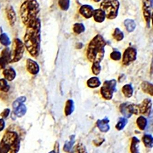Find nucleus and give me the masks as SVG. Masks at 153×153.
I'll return each instance as SVG.
<instances>
[{
	"instance_id": "obj_1",
	"label": "nucleus",
	"mask_w": 153,
	"mask_h": 153,
	"mask_svg": "<svg viewBox=\"0 0 153 153\" xmlns=\"http://www.w3.org/2000/svg\"><path fill=\"white\" fill-rule=\"evenodd\" d=\"M24 36V44L32 57L39 56L41 43V21L37 18L26 26Z\"/></svg>"
},
{
	"instance_id": "obj_2",
	"label": "nucleus",
	"mask_w": 153,
	"mask_h": 153,
	"mask_svg": "<svg viewBox=\"0 0 153 153\" xmlns=\"http://www.w3.org/2000/svg\"><path fill=\"white\" fill-rule=\"evenodd\" d=\"M106 42L103 37L97 34L91 40L88 46L87 57L93 64H100L105 55V47Z\"/></svg>"
},
{
	"instance_id": "obj_3",
	"label": "nucleus",
	"mask_w": 153,
	"mask_h": 153,
	"mask_svg": "<svg viewBox=\"0 0 153 153\" xmlns=\"http://www.w3.org/2000/svg\"><path fill=\"white\" fill-rule=\"evenodd\" d=\"M19 136L15 131H6L0 142L1 153H18L20 148Z\"/></svg>"
},
{
	"instance_id": "obj_4",
	"label": "nucleus",
	"mask_w": 153,
	"mask_h": 153,
	"mask_svg": "<svg viewBox=\"0 0 153 153\" xmlns=\"http://www.w3.org/2000/svg\"><path fill=\"white\" fill-rule=\"evenodd\" d=\"M40 12L39 3L37 0H26L20 8V14L22 22L27 26L37 19Z\"/></svg>"
},
{
	"instance_id": "obj_5",
	"label": "nucleus",
	"mask_w": 153,
	"mask_h": 153,
	"mask_svg": "<svg viewBox=\"0 0 153 153\" xmlns=\"http://www.w3.org/2000/svg\"><path fill=\"white\" fill-rule=\"evenodd\" d=\"M120 5L118 0H103L100 8L105 13L107 19H114L117 17Z\"/></svg>"
},
{
	"instance_id": "obj_6",
	"label": "nucleus",
	"mask_w": 153,
	"mask_h": 153,
	"mask_svg": "<svg viewBox=\"0 0 153 153\" xmlns=\"http://www.w3.org/2000/svg\"><path fill=\"white\" fill-rule=\"evenodd\" d=\"M152 103L151 100L145 99L141 104L138 105L128 104V108L130 113L135 115L143 114L149 115L152 108Z\"/></svg>"
},
{
	"instance_id": "obj_7",
	"label": "nucleus",
	"mask_w": 153,
	"mask_h": 153,
	"mask_svg": "<svg viewBox=\"0 0 153 153\" xmlns=\"http://www.w3.org/2000/svg\"><path fill=\"white\" fill-rule=\"evenodd\" d=\"M25 44L19 38L14 39L12 49L11 50V60L10 63H16L22 59L25 51Z\"/></svg>"
},
{
	"instance_id": "obj_8",
	"label": "nucleus",
	"mask_w": 153,
	"mask_h": 153,
	"mask_svg": "<svg viewBox=\"0 0 153 153\" xmlns=\"http://www.w3.org/2000/svg\"><path fill=\"white\" fill-rule=\"evenodd\" d=\"M117 81L115 79L106 80L104 82L100 88V94L103 98L110 100L113 97V94L116 92Z\"/></svg>"
},
{
	"instance_id": "obj_9",
	"label": "nucleus",
	"mask_w": 153,
	"mask_h": 153,
	"mask_svg": "<svg viewBox=\"0 0 153 153\" xmlns=\"http://www.w3.org/2000/svg\"><path fill=\"white\" fill-rule=\"evenodd\" d=\"M137 51L136 49L133 47L127 48L123 55V65H129L130 63L136 60Z\"/></svg>"
},
{
	"instance_id": "obj_10",
	"label": "nucleus",
	"mask_w": 153,
	"mask_h": 153,
	"mask_svg": "<svg viewBox=\"0 0 153 153\" xmlns=\"http://www.w3.org/2000/svg\"><path fill=\"white\" fill-rule=\"evenodd\" d=\"M10 60L11 51L9 47H5L0 55V69H5L7 65L10 63Z\"/></svg>"
},
{
	"instance_id": "obj_11",
	"label": "nucleus",
	"mask_w": 153,
	"mask_h": 153,
	"mask_svg": "<svg viewBox=\"0 0 153 153\" xmlns=\"http://www.w3.org/2000/svg\"><path fill=\"white\" fill-rule=\"evenodd\" d=\"M143 15L146 23L147 27L149 28L151 20V4L150 0H142Z\"/></svg>"
},
{
	"instance_id": "obj_12",
	"label": "nucleus",
	"mask_w": 153,
	"mask_h": 153,
	"mask_svg": "<svg viewBox=\"0 0 153 153\" xmlns=\"http://www.w3.org/2000/svg\"><path fill=\"white\" fill-rule=\"evenodd\" d=\"M26 68L28 72L33 75L37 74L39 71V65L37 62L30 58L27 60Z\"/></svg>"
},
{
	"instance_id": "obj_13",
	"label": "nucleus",
	"mask_w": 153,
	"mask_h": 153,
	"mask_svg": "<svg viewBox=\"0 0 153 153\" xmlns=\"http://www.w3.org/2000/svg\"><path fill=\"white\" fill-rule=\"evenodd\" d=\"M6 13L9 25L11 26H13L17 21V15L13 6L7 7L6 9Z\"/></svg>"
},
{
	"instance_id": "obj_14",
	"label": "nucleus",
	"mask_w": 153,
	"mask_h": 153,
	"mask_svg": "<svg viewBox=\"0 0 153 153\" xmlns=\"http://www.w3.org/2000/svg\"><path fill=\"white\" fill-rule=\"evenodd\" d=\"M93 7L89 5H83L80 7L79 9L80 13L86 19H89L93 16Z\"/></svg>"
},
{
	"instance_id": "obj_15",
	"label": "nucleus",
	"mask_w": 153,
	"mask_h": 153,
	"mask_svg": "<svg viewBox=\"0 0 153 153\" xmlns=\"http://www.w3.org/2000/svg\"><path fill=\"white\" fill-rule=\"evenodd\" d=\"M110 120L108 118L105 117L102 120H98L96 122V125L100 131L102 133H107L110 129V126L108 124Z\"/></svg>"
},
{
	"instance_id": "obj_16",
	"label": "nucleus",
	"mask_w": 153,
	"mask_h": 153,
	"mask_svg": "<svg viewBox=\"0 0 153 153\" xmlns=\"http://www.w3.org/2000/svg\"><path fill=\"white\" fill-rule=\"evenodd\" d=\"M93 16L95 22L99 23L104 22L106 18L105 13L101 8L94 10Z\"/></svg>"
},
{
	"instance_id": "obj_17",
	"label": "nucleus",
	"mask_w": 153,
	"mask_h": 153,
	"mask_svg": "<svg viewBox=\"0 0 153 153\" xmlns=\"http://www.w3.org/2000/svg\"><path fill=\"white\" fill-rule=\"evenodd\" d=\"M2 74L5 79L8 81H12L13 80L17 75L16 71L12 68L5 69L2 72Z\"/></svg>"
},
{
	"instance_id": "obj_18",
	"label": "nucleus",
	"mask_w": 153,
	"mask_h": 153,
	"mask_svg": "<svg viewBox=\"0 0 153 153\" xmlns=\"http://www.w3.org/2000/svg\"><path fill=\"white\" fill-rule=\"evenodd\" d=\"M140 142V140L136 137H132L130 148L131 153H140L139 144Z\"/></svg>"
},
{
	"instance_id": "obj_19",
	"label": "nucleus",
	"mask_w": 153,
	"mask_h": 153,
	"mask_svg": "<svg viewBox=\"0 0 153 153\" xmlns=\"http://www.w3.org/2000/svg\"><path fill=\"white\" fill-rule=\"evenodd\" d=\"M143 92L153 96V84L148 81H143L141 85Z\"/></svg>"
},
{
	"instance_id": "obj_20",
	"label": "nucleus",
	"mask_w": 153,
	"mask_h": 153,
	"mask_svg": "<svg viewBox=\"0 0 153 153\" xmlns=\"http://www.w3.org/2000/svg\"><path fill=\"white\" fill-rule=\"evenodd\" d=\"M74 103L72 100H68L65 107V113L66 116L71 115L74 111Z\"/></svg>"
},
{
	"instance_id": "obj_21",
	"label": "nucleus",
	"mask_w": 153,
	"mask_h": 153,
	"mask_svg": "<svg viewBox=\"0 0 153 153\" xmlns=\"http://www.w3.org/2000/svg\"><path fill=\"white\" fill-rule=\"evenodd\" d=\"M101 82L97 76H93L90 78L87 82V86L90 88H96L101 85Z\"/></svg>"
},
{
	"instance_id": "obj_22",
	"label": "nucleus",
	"mask_w": 153,
	"mask_h": 153,
	"mask_svg": "<svg viewBox=\"0 0 153 153\" xmlns=\"http://www.w3.org/2000/svg\"><path fill=\"white\" fill-rule=\"evenodd\" d=\"M75 142V135H72L70 136V140L65 143L63 146V151L66 153H68L71 151Z\"/></svg>"
},
{
	"instance_id": "obj_23",
	"label": "nucleus",
	"mask_w": 153,
	"mask_h": 153,
	"mask_svg": "<svg viewBox=\"0 0 153 153\" xmlns=\"http://www.w3.org/2000/svg\"><path fill=\"white\" fill-rule=\"evenodd\" d=\"M142 141L146 147L149 149L153 147V137L151 135L144 134L142 137Z\"/></svg>"
},
{
	"instance_id": "obj_24",
	"label": "nucleus",
	"mask_w": 153,
	"mask_h": 153,
	"mask_svg": "<svg viewBox=\"0 0 153 153\" xmlns=\"http://www.w3.org/2000/svg\"><path fill=\"white\" fill-rule=\"evenodd\" d=\"M27 111V108L25 104H22L18 106L16 109L14 110L13 112L18 117L21 118L24 117Z\"/></svg>"
},
{
	"instance_id": "obj_25",
	"label": "nucleus",
	"mask_w": 153,
	"mask_h": 153,
	"mask_svg": "<svg viewBox=\"0 0 153 153\" xmlns=\"http://www.w3.org/2000/svg\"><path fill=\"white\" fill-rule=\"evenodd\" d=\"M125 26L126 27L127 31L129 33L133 32L135 30L136 27L135 21L131 19H127L124 21Z\"/></svg>"
},
{
	"instance_id": "obj_26",
	"label": "nucleus",
	"mask_w": 153,
	"mask_h": 153,
	"mask_svg": "<svg viewBox=\"0 0 153 153\" xmlns=\"http://www.w3.org/2000/svg\"><path fill=\"white\" fill-rule=\"evenodd\" d=\"M136 123L137 127L141 130H144L147 126V119L143 116H140L137 119Z\"/></svg>"
},
{
	"instance_id": "obj_27",
	"label": "nucleus",
	"mask_w": 153,
	"mask_h": 153,
	"mask_svg": "<svg viewBox=\"0 0 153 153\" xmlns=\"http://www.w3.org/2000/svg\"><path fill=\"white\" fill-rule=\"evenodd\" d=\"M122 92L125 97L130 98L133 96L134 93V89L131 84H127L123 86Z\"/></svg>"
},
{
	"instance_id": "obj_28",
	"label": "nucleus",
	"mask_w": 153,
	"mask_h": 153,
	"mask_svg": "<svg viewBox=\"0 0 153 153\" xmlns=\"http://www.w3.org/2000/svg\"><path fill=\"white\" fill-rule=\"evenodd\" d=\"M128 102L123 103L121 104L119 107L120 112L122 113V115L126 118H130L132 116V114L129 112L128 108Z\"/></svg>"
},
{
	"instance_id": "obj_29",
	"label": "nucleus",
	"mask_w": 153,
	"mask_h": 153,
	"mask_svg": "<svg viewBox=\"0 0 153 153\" xmlns=\"http://www.w3.org/2000/svg\"><path fill=\"white\" fill-rule=\"evenodd\" d=\"M0 43L6 47H8L11 44L9 36L5 33H3L0 34Z\"/></svg>"
},
{
	"instance_id": "obj_30",
	"label": "nucleus",
	"mask_w": 153,
	"mask_h": 153,
	"mask_svg": "<svg viewBox=\"0 0 153 153\" xmlns=\"http://www.w3.org/2000/svg\"><path fill=\"white\" fill-rule=\"evenodd\" d=\"M10 87L7 80L5 79H0V91L7 93L9 91Z\"/></svg>"
},
{
	"instance_id": "obj_31",
	"label": "nucleus",
	"mask_w": 153,
	"mask_h": 153,
	"mask_svg": "<svg viewBox=\"0 0 153 153\" xmlns=\"http://www.w3.org/2000/svg\"><path fill=\"white\" fill-rule=\"evenodd\" d=\"M128 121L125 117L119 118V120L118 121L116 125V128L118 131H121L126 126L128 123Z\"/></svg>"
},
{
	"instance_id": "obj_32",
	"label": "nucleus",
	"mask_w": 153,
	"mask_h": 153,
	"mask_svg": "<svg viewBox=\"0 0 153 153\" xmlns=\"http://www.w3.org/2000/svg\"><path fill=\"white\" fill-rule=\"evenodd\" d=\"M85 30V25L82 23H76L74 25L73 30L77 34H80L84 32Z\"/></svg>"
},
{
	"instance_id": "obj_33",
	"label": "nucleus",
	"mask_w": 153,
	"mask_h": 153,
	"mask_svg": "<svg viewBox=\"0 0 153 153\" xmlns=\"http://www.w3.org/2000/svg\"><path fill=\"white\" fill-rule=\"evenodd\" d=\"M113 38L118 41H121L124 37L123 33L118 27H116L113 33Z\"/></svg>"
},
{
	"instance_id": "obj_34",
	"label": "nucleus",
	"mask_w": 153,
	"mask_h": 153,
	"mask_svg": "<svg viewBox=\"0 0 153 153\" xmlns=\"http://www.w3.org/2000/svg\"><path fill=\"white\" fill-rule=\"evenodd\" d=\"M73 153H88L86 148L82 143H78L74 148Z\"/></svg>"
},
{
	"instance_id": "obj_35",
	"label": "nucleus",
	"mask_w": 153,
	"mask_h": 153,
	"mask_svg": "<svg viewBox=\"0 0 153 153\" xmlns=\"http://www.w3.org/2000/svg\"><path fill=\"white\" fill-rule=\"evenodd\" d=\"M26 97L25 96H22L19 97L13 102L12 106H13V110L16 109L18 106L20 105L21 104H24L25 102H26Z\"/></svg>"
},
{
	"instance_id": "obj_36",
	"label": "nucleus",
	"mask_w": 153,
	"mask_h": 153,
	"mask_svg": "<svg viewBox=\"0 0 153 153\" xmlns=\"http://www.w3.org/2000/svg\"><path fill=\"white\" fill-rule=\"evenodd\" d=\"M60 8L63 11H67L70 7V0H58Z\"/></svg>"
},
{
	"instance_id": "obj_37",
	"label": "nucleus",
	"mask_w": 153,
	"mask_h": 153,
	"mask_svg": "<svg viewBox=\"0 0 153 153\" xmlns=\"http://www.w3.org/2000/svg\"><path fill=\"white\" fill-rule=\"evenodd\" d=\"M122 54L121 52L119 51H113L110 54V57L112 60L114 61H119L121 59Z\"/></svg>"
},
{
	"instance_id": "obj_38",
	"label": "nucleus",
	"mask_w": 153,
	"mask_h": 153,
	"mask_svg": "<svg viewBox=\"0 0 153 153\" xmlns=\"http://www.w3.org/2000/svg\"><path fill=\"white\" fill-rule=\"evenodd\" d=\"M101 70V67L100 66V64L98 63H95L93 64L92 67V71L94 74L95 75H98L99 74Z\"/></svg>"
},
{
	"instance_id": "obj_39",
	"label": "nucleus",
	"mask_w": 153,
	"mask_h": 153,
	"mask_svg": "<svg viewBox=\"0 0 153 153\" xmlns=\"http://www.w3.org/2000/svg\"><path fill=\"white\" fill-rule=\"evenodd\" d=\"M11 110L9 108H6L4 109L0 114V117H1L3 119H6L10 115Z\"/></svg>"
},
{
	"instance_id": "obj_40",
	"label": "nucleus",
	"mask_w": 153,
	"mask_h": 153,
	"mask_svg": "<svg viewBox=\"0 0 153 153\" xmlns=\"http://www.w3.org/2000/svg\"><path fill=\"white\" fill-rule=\"evenodd\" d=\"M6 123L3 118H0V132H1L5 128Z\"/></svg>"
},
{
	"instance_id": "obj_41",
	"label": "nucleus",
	"mask_w": 153,
	"mask_h": 153,
	"mask_svg": "<svg viewBox=\"0 0 153 153\" xmlns=\"http://www.w3.org/2000/svg\"><path fill=\"white\" fill-rule=\"evenodd\" d=\"M150 73L151 74H153V55L152 61H151V65H150Z\"/></svg>"
},
{
	"instance_id": "obj_42",
	"label": "nucleus",
	"mask_w": 153,
	"mask_h": 153,
	"mask_svg": "<svg viewBox=\"0 0 153 153\" xmlns=\"http://www.w3.org/2000/svg\"><path fill=\"white\" fill-rule=\"evenodd\" d=\"M16 115H15V114H14V113L13 112V113H12V114H11V118H12V119H13V120H15L16 119Z\"/></svg>"
},
{
	"instance_id": "obj_43",
	"label": "nucleus",
	"mask_w": 153,
	"mask_h": 153,
	"mask_svg": "<svg viewBox=\"0 0 153 153\" xmlns=\"http://www.w3.org/2000/svg\"><path fill=\"white\" fill-rule=\"evenodd\" d=\"M48 153H59V152H57V151H56V150H53L50 151V152H49Z\"/></svg>"
},
{
	"instance_id": "obj_44",
	"label": "nucleus",
	"mask_w": 153,
	"mask_h": 153,
	"mask_svg": "<svg viewBox=\"0 0 153 153\" xmlns=\"http://www.w3.org/2000/svg\"><path fill=\"white\" fill-rule=\"evenodd\" d=\"M150 4L152 8H153V0H150Z\"/></svg>"
},
{
	"instance_id": "obj_45",
	"label": "nucleus",
	"mask_w": 153,
	"mask_h": 153,
	"mask_svg": "<svg viewBox=\"0 0 153 153\" xmlns=\"http://www.w3.org/2000/svg\"><path fill=\"white\" fill-rule=\"evenodd\" d=\"M151 20H152V25H153V13H152L151 14Z\"/></svg>"
},
{
	"instance_id": "obj_46",
	"label": "nucleus",
	"mask_w": 153,
	"mask_h": 153,
	"mask_svg": "<svg viewBox=\"0 0 153 153\" xmlns=\"http://www.w3.org/2000/svg\"><path fill=\"white\" fill-rule=\"evenodd\" d=\"M101 0H94V2H100V1Z\"/></svg>"
},
{
	"instance_id": "obj_47",
	"label": "nucleus",
	"mask_w": 153,
	"mask_h": 153,
	"mask_svg": "<svg viewBox=\"0 0 153 153\" xmlns=\"http://www.w3.org/2000/svg\"><path fill=\"white\" fill-rule=\"evenodd\" d=\"M0 153H1V150H0Z\"/></svg>"
},
{
	"instance_id": "obj_48",
	"label": "nucleus",
	"mask_w": 153,
	"mask_h": 153,
	"mask_svg": "<svg viewBox=\"0 0 153 153\" xmlns=\"http://www.w3.org/2000/svg\"><path fill=\"white\" fill-rule=\"evenodd\" d=\"M72 153V152H71V153Z\"/></svg>"
}]
</instances>
